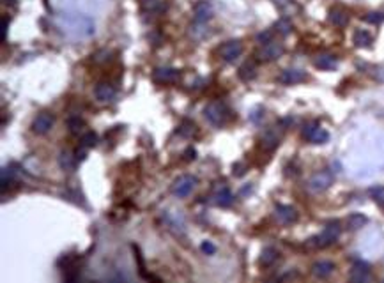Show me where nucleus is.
<instances>
[{"label": "nucleus", "mask_w": 384, "mask_h": 283, "mask_svg": "<svg viewBox=\"0 0 384 283\" xmlns=\"http://www.w3.org/2000/svg\"><path fill=\"white\" fill-rule=\"evenodd\" d=\"M262 115H264V114H262V108H257L255 112H252V114H250V119H252L254 122H258V121L262 119Z\"/></svg>", "instance_id": "58836bf2"}, {"label": "nucleus", "mask_w": 384, "mask_h": 283, "mask_svg": "<svg viewBox=\"0 0 384 283\" xmlns=\"http://www.w3.org/2000/svg\"><path fill=\"white\" fill-rule=\"evenodd\" d=\"M94 96H96L97 101H101V103L112 101L115 97L114 85L108 83V81H99V83L96 85V89H94Z\"/></svg>", "instance_id": "f3484780"}, {"label": "nucleus", "mask_w": 384, "mask_h": 283, "mask_svg": "<svg viewBox=\"0 0 384 283\" xmlns=\"http://www.w3.org/2000/svg\"><path fill=\"white\" fill-rule=\"evenodd\" d=\"M278 258H280L278 249L273 248V246H267V248L262 249L260 257H258V264H260L262 267H271Z\"/></svg>", "instance_id": "a211bd4d"}, {"label": "nucleus", "mask_w": 384, "mask_h": 283, "mask_svg": "<svg viewBox=\"0 0 384 283\" xmlns=\"http://www.w3.org/2000/svg\"><path fill=\"white\" fill-rule=\"evenodd\" d=\"M352 41H354V44L358 48H368L372 46V41H374V38H372L370 32H367V30H356L354 36H352Z\"/></svg>", "instance_id": "b1692460"}, {"label": "nucleus", "mask_w": 384, "mask_h": 283, "mask_svg": "<svg viewBox=\"0 0 384 283\" xmlns=\"http://www.w3.org/2000/svg\"><path fill=\"white\" fill-rule=\"evenodd\" d=\"M218 53H219V57H221V60H225V62H236V60L241 57V53H243V42L237 41V39L223 42V44L219 46Z\"/></svg>", "instance_id": "0eeeda50"}, {"label": "nucleus", "mask_w": 384, "mask_h": 283, "mask_svg": "<svg viewBox=\"0 0 384 283\" xmlns=\"http://www.w3.org/2000/svg\"><path fill=\"white\" fill-rule=\"evenodd\" d=\"M349 278H350V282H354V283L368 282V280H370V266H368L367 262H363V260H356V262L352 264Z\"/></svg>", "instance_id": "f8f14e48"}, {"label": "nucleus", "mask_w": 384, "mask_h": 283, "mask_svg": "<svg viewBox=\"0 0 384 283\" xmlns=\"http://www.w3.org/2000/svg\"><path fill=\"white\" fill-rule=\"evenodd\" d=\"M75 154H76V160H78V161H84L85 156H87V154H85V151H80V149H78Z\"/></svg>", "instance_id": "ea45409f"}, {"label": "nucleus", "mask_w": 384, "mask_h": 283, "mask_svg": "<svg viewBox=\"0 0 384 283\" xmlns=\"http://www.w3.org/2000/svg\"><path fill=\"white\" fill-rule=\"evenodd\" d=\"M303 136L308 142L315 145H321V144H326L329 140V133L326 131L324 127H321L317 122H310L303 127Z\"/></svg>", "instance_id": "6e6552de"}, {"label": "nucleus", "mask_w": 384, "mask_h": 283, "mask_svg": "<svg viewBox=\"0 0 384 283\" xmlns=\"http://www.w3.org/2000/svg\"><path fill=\"white\" fill-rule=\"evenodd\" d=\"M273 2H274V4H278L280 7H285V5H287L291 0H273Z\"/></svg>", "instance_id": "a19ab883"}, {"label": "nucleus", "mask_w": 384, "mask_h": 283, "mask_svg": "<svg viewBox=\"0 0 384 283\" xmlns=\"http://www.w3.org/2000/svg\"><path fill=\"white\" fill-rule=\"evenodd\" d=\"M55 124V115L50 112H41L38 114V117L34 119L32 122V131L38 133V135H46Z\"/></svg>", "instance_id": "9d476101"}, {"label": "nucleus", "mask_w": 384, "mask_h": 283, "mask_svg": "<svg viewBox=\"0 0 384 283\" xmlns=\"http://www.w3.org/2000/svg\"><path fill=\"white\" fill-rule=\"evenodd\" d=\"M66 124H68L69 133H73V135H80L85 127V121L80 117V115H71V117H68V122Z\"/></svg>", "instance_id": "393cba45"}, {"label": "nucleus", "mask_w": 384, "mask_h": 283, "mask_svg": "<svg viewBox=\"0 0 384 283\" xmlns=\"http://www.w3.org/2000/svg\"><path fill=\"white\" fill-rule=\"evenodd\" d=\"M333 271H335V264L331 260H317L312 266V275L319 280L329 278V276L333 275Z\"/></svg>", "instance_id": "2eb2a0df"}, {"label": "nucleus", "mask_w": 384, "mask_h": 283, "mask_svg": "<svg viewBox=\"0 0 384 283\" xmlns=\"http://www.w3.org/2000/svg\"><path fill=\"white\" fill-rule=\"evenodd\" d=\"M363 20L367 21V23H374V25H377V23L384 21V14L383 13H368Z\"/></svg>", "instance_id": "2f4dec72"}, {"label": "nucleus", "mask_w": 384, "mask_h": 283, "mask_svg": "<svg viewBox=\"0 0 384 283\" xmlns=\"http://www.w3.org/2000/svg\"><path fill=\"white\" fill-rule=\"evenodd\" d=\"M313 64H315V68L324 69V71H328V69H335L337 68V57L331 55V53H321V55L315 57Z\"/></svg>", "instance_id": "412c9836"}, {"label": "nucleus", "mask_w": 384, "mask_h": 283, "mask_svg": "<svg viewBox=\"0 0 384 283\" xmlns=\"http://www.w3.org/2000/svg\"><path fill=\"white\" fill-rule=\"evenodd\" d=\"M274 216L278 218L280 223L291 225L298 220V211H296L292 205H276V209H274Z\"/></svg>", "instance_id": "dca6fc26"}, {"label": "nucleus", "mask_w": 384, "mask_h": 283, "mask_svg": "<svg viewBox=\"0 0 384 283\" xmlns=\"http://www.w3.org/2000/svg\"><path fill=\"white\" fill-rule=\"evenodd\" d=\"M342 234V227L338 221H331L324 227L319 236H315L313 239H310V244L315 246V248H328V246L335 244L338 241V237Z\"/></svg>", "instance_id": "7ed1b4c3"}, {"label": "nucleus", "mask_w": 384, "mask_h": 283, "mask_svg": "<svg viewBox=\"0 0 384 283\" xmlns=\"http://www.w3.org/2000/svg\"><path fill=\"white\" fill-rule=\"evenodd\" d=\"M197 184H199V179L195 177V175H190V173H184V175H181V177H177L173 181L172 193L175 197H179V199H184V197H188L195 190Z\"/></svg>", "instance_id": "20e7f679"}, {"label": "nucleus", "mask_w": 384, "mask_h": 283, "mask_svg": "<svg viewBox=\"0 0 384 283\" xmlns=\"http://www.w3.org/2000/svg\"><path fill=\"white\" fill-rule=\"evenodd\" d=\"M9 18L7 16H2V25H0V38H2V41H5V38H7V29H9Z\"/></svg>", "instance_id": "f704fd0d"}, {"label": "nucleus", "mask_w": 384, "mask_h": 283, "mask_svg": "<svg viewBox=\"0 0 384 283\" xmlns=\"http://www.w3.org/2000/svg\"><path fill=\"white\" fill-rule=\"evenodd\" d=\"M213 18V5L207 0H200L193 5V20L197 25H204Z\"/></svg>", "instance_id": "9b49d317"}, {"label": "nucleus", "mask_w": 384, "mask_h": 283, "mask_svg": "<svg viewBox=\"0 0 384 283\" xmlns=\"http://www.w3.org/2000/svg\"><path fill=\"white\" fill-rule=\"evenodd\" d=\"M152 2H156V0H142V4L144 5H149V4H152Z\"/></svg>", "instance_id": "79ce46f5"}, {"label": "nucleus", "mask_w": 384, "mask_h": 283, "mask_svg": "<svg viewBox=\"0 0 384 283\" xmlns=\"http://www.w3.org/2000/svg\"><path fill=\"white\" fill-rule=\"evenodd\" d=\"M329 21L335 27H347V23H349V13L342 7H333L329 11Z\"/></svg>", "instance_id": "6ab92c4d"}, {"label": "nucleus", "mask_w": 384, "mask_h": 283, "mask_svg": "<svg viewBox=\"0 0 384 283\" xmlns=\"http://www.w3.org/2000/svg\"><path fill=\"white\" fill-rule=\"evenodd\" d=\"M370 195L377 200V202H383V200H384V188H381V186L379 188H372Z\"/></svg>", "instance_id": "c9c22d12"}, {"label": "nucleus", "mask_w": 384, "mask_h": 283, "mask_svg": "<svg viewBox=\"0 0 384 283\" xmlns=\"http://www.w3.org/2000/svg\"><path fill=\"white\" fill-rule=\"evenodd\" d=\"M237 75H239V78L243 81H252L257 76V64L254 60H248V62H245L241 66Z\"/></svg>", "instance_id": "4be33fe9"}, {"label": "nucleus", "mask_w": 384, "mask_h": 283, "mask_svg": "<svg viewBox=\"0 0 384 283\" xmlns=\"http://www.w3.org/2000/svg\"><path fill=\"white\" fill-rule=\"evenodd\" d=\"M204 117L207 119V122L213 124L214 127H221L227 124L230 112H228L227 105L223 101H211L207 103V106L204 108Z\"/></svg>", "instance_id": "f03ea898"}, {"label": "nucleus", "mask_w": 384, "mask_h": 283, "mask_svg": "<svg viewBox=\"0 0 384 283\" xmlns=\"http://www.w3.org/2000/svg\"><path fill=\"white\" fill-rule=\"evenodd\" d=\"M182 156H184V161H193V160H197V151H195V149L190 145V147L184 151V154H182Z\"/></svg>", "instance_id": "e433bc0d"}, {"label": "nucleus", "mask_w": 384, "mask_h": 283, "mask_svg": "<svg viewBox=\"0 0 384 283\" xmlns=\"http://www.w3.org/2000/svg\"><path fill=\"white\" fill-rule=\"evenodd\" d=\"M278 144H280V135L276 131H273V129L264 133V136L260 138V145L264 151H273V149L278 147Z\"/></svg>", "instance_id": "5701e85b"}, {"label": "nucleus", "mask_w": 384, "mask_h": 283, "mask_svg": "<svg viewBox=\"0 0 384 283\" xmlns=\"http://www.w3.org/2000/svg\"><path fill=\"white\" fill-rule=\"evenodd\" d=\"M274 29H276V32L282 36H289L292 32V23L289 18H280L276 23H274Z\"/></svg>", "instance_id": "bb28decb"}, {"label": "nucleus", "mask_w": 384, "mask_h": 283, "mask_svg": "<svg viewBox=\"0 0 384 283\" xmlns=\"http://www.w3.org/2000/svg\"><path fill=\"white\" fill-rule=\"evenodd\" d=\"M214 203L218 205V207H230L232 205V202H234V195H232V191L228 190V186L227 184H219V186H216V190H214Z\"/></svg>", "instance_id": "4468645a"}, {"label": "nucleus", "mask_w": 384, "mask_h": 283, "mask_svg": "<svg viewBox=\"0 0 384 283\" xmlns=\"http://www.w3.org/2000/svg\"><path fill=\"white\" fill-rule=\"evenodd\" d=\"M200 249H202V253H206V255H214L216 253V246L213 244L211 241H204L202 244H200Z\"/></svg>", "instance_id": "473e14b6"}, {"label": "nucleus", "mask_w": 384, "mask_h": 283, "mask_svg": "<svg viewBox=\"0 0 384 283\" xmlns=\"http://www.w3.org/2000/svg\"><path fill=\"white\" fill-rule=\"evenodd\" d=\"M273 36H274L273 30H264V32L257 34V42H260V44H267V42L273 41Z\"/></svg>", "instance_id": "7c9ffc66"}, {"label": "nucleus", "mask_w": 384, "mask_h": 283, "mask_svg": "<svg viewBox=\"0 0 384 283\" xmlns=\"http://www.w3.org/2000/svg\"><path fill=\"white\" fill-rule=\"evenodd\" d=\"M306 80V73L301 71V69H283L278 76V81L283 85H296V83H301V81Z\"/></svg>", "instance_id": "ddd939ff"}, {"label": "nucleus", "mask_w": 384, "mask_h": 283, "mask_svg": "<svg viewBox=\"0 0 384 283\" xmlns=\"http://www.w3.org/2000/svg\"><path fill=\"white\" fill-rule=\"evenodd\" d=\"M181 78V71L175 68H156L152 71V80L156 83H175Z\"/></svg>", "instance_id": "1a4fd4ad"}, {"label": "nucleus", "mask_w": 384, "mask_h": 283, "mask_svg": "<svg viewBox=\"0 0 384 283\" xmlns=\"http://www.w3.org/2000/svg\"><path fill=\"white\" fill-rule=\"evenodd\" d=\"M80 144H82V147H87V149L96 147V145H97V135L94 131L84 133V135H82V138H80Z\"/></svg>", "instance_id": "c85d7f7f"}, {"label": "nucleus", "mask_w": 384, "mask_h": 283, "mask_svg": "<svg viewBox=\"0 0 384 283\" xmlns=\"http://www.w3.org/2000/svg\"><path fill=\"white\" fill-rule=\"evenodd\" d=\"M367 223H368L367 216L359 214V212H354V214H350L347 218V225H349L350 230H359V228H363Z\"/></svg>", "instance_id": "a878e982"}, {"label": "nucleus", "mask_w": 384, "mask_h": 283, "mask_svg": "<svg viewBox=\"0 0 384 283\" xmlns=\"http://www.w3.org/2000/svg\"><path fill=\"white\" fill-rule=\"evenodd\" d=\"M245 172H246V166L243 165V163H236V165H234V175L241 177V175H245Z\"/></svg>", "instance_id": "4c0bfd02"}, {"label": "nucleus", "mask_w": 384, "mask_h": 283, "mask_svg": "<svg viewBox=\"0 0 384 283\" xmlns=\"http://www.w3.org/2000/svg\"><path fill=\"white\" fill-rule=\"evenodd\" d=\"M57 25L64 34L75 39H87L96 34V21L90 14L84 13H62L57 18Z\"/></svg>", "instance_id": "f257e3e1"}, {"label": "nucleus", "mask_w": 384, "mask_h": 283, "mask_svg": "<svg viewBox=\"0 0 384 283\" xmlns=\"http://www.w3.org/2000/svg\"><path fill=\"white\" fill-rule=\"evenodd\" d=\"M59 165L62 170L66 172H75L76 170V165H78V160H76V154L69 151H62L59 156Z\"/></svg>", "instance_id": "aec40b11"}, {"label": "nucleus", "mask_w": 384, "mask_h": 283, "mask_svg": "<svg viewBox=\"0 0 384 283\" xmlns=\"http://www.w3.org/2000/svg\"><path fill=\"white\" fill-rule=\"evenodd\" d=\"M133 249H135V258H136V262H138V269H140V275H142V278H145V280H160V278H156V276L147 275V273H145V264H144V258H142V253H140L138 246L133 244Z\"/></svg>", "instance_id": "cd10ccee"}, {"label": "nucleus", "mask_w": 384, "mask_h": 283, "mask_svg": "<svg viewBox=\"0 0 384 283\" xmlns=\"http://www.w3.org/2000/svg\"><path fill=\"white\" fill-rule=\"evenodd\" d=\"M333 172L329 170H321V172L313 173L308 181V190L313 191V193H321V191H326L331 184H333Z\"/></svg>", "instance_id": "39448f33"}, {"label": "nucleus", "mask_w": 384, "mask_h": 283, "mask_svg": "<svg viewBox=\"0 0 384 283\" xmlns=\"http://www.w3.org/2000/svg\"><path fill=\"white\" fill-rule=\"evenodd\" d=\"M92 60L94 62H106V60H110V51L108 50H101V51H97L96 55H92Z\"/></svg>", "instance_id": "72a5a7b5"}, {"label": "nucleus", "mask_w": 384, "mask_h": 283, "mask_svg": "<svg viewBox=\"0 0 384 283\" xmlns=\"http://www.w3.org/2000/svg\"><path fill=\"white\" fill-rule=\"evenodd\" d=\"M179 133H181L182 136H191L195 133V124L190 122V121H184L182 126L179 127Z\"/></svg>", "instance_id": "c756f323"}, {"label": "nucleus", "mask_w": 384, "mask_h": 283, "mask_svg": "<svg viewBox=\"0 0 384 283\" xmlns=\"http://www.w3.org/2000/svg\"><path fill=\"white\" fill-rule=\"evenodd\" d=\"M283 44L278 41H271L267 44H262V48L257 51V59L260 62H273V60H278L283 55Z\"/></svg>", "instance_id": "423d86ee"}]
</instances>
